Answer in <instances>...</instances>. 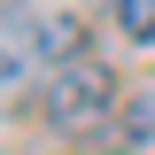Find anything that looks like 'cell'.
I'll use <instances>...</instances> for the list:
<instances>
[{"label":"cell","instance_id":"6da1fadb","mask_svg":"<svg viewBox=\"0 0 155 155\" xmlns=\"http://www.w3.org/2000/svg\"><path fill=\"white\" fill-rule=\"evenodd\" d=\"M116 109H124V101H116V78L101 70V62H85V54L54 62V78H47V124H54V132H93Z\"/></svg>","mask_w":155,"mask_h":155},{"label":"cell","instance_id":"7a4b0ae2","mask_svg":"<svg viewBox=\"0 0 155 155\" xmlns=\"http://www.w3.org/2000/svg\"><path fill=\"white\" fill-rule=\"evenodd\" d=\"M116 140H124V147H155V85L124 93V109H116Z\"/></svg>","mask_w":155,"mask_h":155},{"label":"cell","instance_id":"3957f363","mask_svg":"<svg viewBox=\"0 0 155 155\" xmlns=\"http://www.w3.org/2000/svg\"><path fill=\"white\" fill-rule=\"evenodd\" d=\"M116 23L124 39H155V0H116Z\"/></svg>","mask_w":155,"mask_h":155}]
</instances>
